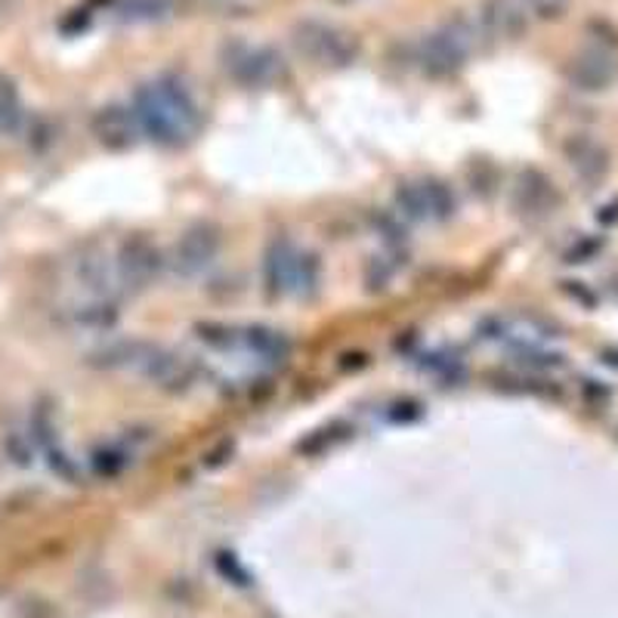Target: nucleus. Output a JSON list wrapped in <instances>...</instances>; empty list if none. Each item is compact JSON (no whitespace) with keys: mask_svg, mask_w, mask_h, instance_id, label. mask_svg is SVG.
I'll return each mask as SVG.
<instances>
[{"mask_svg":"<svg viewBox=\"0 0 618 618\" xmlns=\"http://www.w3.org/2000/svg\"><path fill=\"white\" fill-rule=\"evenodd\" d=\"M134 112L143 136L161 146H180L201 127V109L180 77H158L134 94Z\"/></svg>","mask_w":618,"mask_h":618,"instance_id":"nucleus-1","label":"nucleus"},{"mask_svg":"<svg viewBox=\"0 0 618 618\" xmlns=\"http://www.w3.org/2000/svg\"><path fill=\"white\" fill-rule=\"evenodd\" d=\"M473 47H477V25L473 22H445L443 28L430 32L421 40L418 62L424 65V72H430V75H455L458 69H464V62L470 59Z\"/></svg>","mask_w":618,"mask_h":618,"instance_id":"nucleus-2","label":"nucleus"},{"mask_svg":"<svg viewBox=\"0 0 618 618\" xmlns=\"http://www.w3.org/2000/svg\"><path fill=\"white\" fill-rule=\"evenodd\" d=\"M294 44L307 59L325 69H344L359 57V40L329 22H304L294 28Z\"/></svg>","mask_w":618,"mask_h":618,"instance_id":"nucleus-3","label":"nucleus"},{"mask_svg":"<svg viewBox=\"0 0 618 618\" xmlns=\"http://www.w3.org/2000/svg\"><path fill=\"white\" fill-rule=\"evenodd\" d=\"M226 72L245 87H270L285 75V59L272 47H232L226 53Z\"/></svg>","mask_w":618,"mask_h":618,"instance_id":"nucleus-4","label":"nucleus"},{"mask_svg":"<svg viewBox=\"0 0 618 618\" xmlns=\"http://www.w3.org/2000/svg\"><path fill=\"white\" fill-rule=\"evenodd\" d=\"M118 275L124 291H143L152 285L161 272V251L154 248L146 235H131L121 248H118Z\"/></svg>","mask_w":618,"mask_h":618,"instance_id":"nucleus-5","label":"nucleus"},{"mask_svg":"<svg viewBox=\"0 0 618 618\" xmlns=\"http://www.w3.org/2000/svg\"><path fill=\"white\" fill-rule=\"evenodd\" d=\"M72 275L75 285L84 297H99V300H115L124 291L121 275H118V263L102 251H84L72 263Z\"/></svg>","mask_w":618,"mask_h":618,"instance_id":"nucleus-6","label":"nucleus"},{"mask_svg":"<svg viewBox=\"0 0 618 618\" xmlns=\"http://www.w3.org/2000/svg\"><path fill=\"white\" fill-rule=\"evenodd\" d=\"M220 254V235L211 226H193L180 235V242L174 245V270L180 275H198L211 267Z\"/></svg>","mask_w":618,"mask_h":618,"instance_id":"nucleus-7","label":"nucleus"},{"mask_svg":"<svg viewBox=\"0 0 618 618\" xmlns=\"http://www.w3.org/2000/svg\"><path fill=\"white\" fill-rule=\"evenodd\" d=\"M198 362L193 356H183V353H171V349H154L152 359L146 362L143 374L152 381L154 386L168 390V393H186L189 386L198 381Z\"/></svg>","mask_w":618,"mask_h":618,"instance_id":"nucleus-8","label":"nucleus"},{"mask_svg":"<svg viewBox=\"0 0 618 618\" xmlns=\"http://www.w3.org/2000/svg\"><path fill=\"white\" fill-rule=\"evenodd\" d=\"M94 134H97V139L106 149L124 152V149H131V146L139 143L143 127L136 121L134 106H118L115 102V106L99 109L97 118H94Z\"/></svg>","mask_w":618,"mask_h":618,"instance_id":"nucleus-9","label":"nucleus"},{"mask_svg":"<svg viewBox=\"0 0 618 618\" xmlns=\"http://www.w3.org/2000/svg\"><path fill=\"white\" fill-rule=\"evenodd\" d=\"M297 263H300V251L291 245L288 238H275L270 248H267V257H263V285L270 291V297L291 294Z\"/></svg>","mask_w":618,"mask_h":618,"instance_id":"nucleus-10","label":"nucleus"},{"mask_svg":"<svg viewBox=\"0 0 618 618\" xmlns=\"http://www.w3.org/2000/svg\"><path fill=\"white\" fill-rule=\"evenodd\" d=\"M480 28L492 38H517L526 28V3H520V0H485L480 7Z\"/></svg>","mask_w":618,"mask_h":618,"instance_id":"nucleus-11","label":"nucleus"},{"mask_svg":"<svg viewBox=\"0 0 618 618\" xmlns=\"http://www.w3.org/2000/svg\"><path fill=\"white\" fill-rule=\"evenodd\" d=\"M514 205L517 211L526 217H544V213L554 211L557 205V193H554V183L539 171H526L517 180V189H514Z\"/></svg>","mask_w":618,"mask_h":618,"instance_id":"nucleus-12","label":"nucleus"},{"mask_svg":"<svg viewBox=\"0 0 618 618\" xmlns=\"http://www.w3.org/2000/svg\"><path fill=\"white\" fill-rule=\"evenodd\" d=\"M616 57L606 47H591L572 62V81L581 90H603L616 77Z\"/></svg>","mask_w":618,"mask_h":618,"instance_id":"nucleus-13","label":"nucleus"},{"mask_svg":"<svg viewBox=\"0 0 618 618\" xmlns=\"http://www.w3.org/2000/svg\"><path fill=\"white\" fill-rule=\"evenodd\" d=\"M154 344H146V341H115L109 347L90 353V366L97 368H146V362L152 359Z\"/></svg>","mask_w":618,"mask_h":618,"instance_id":"nucleus-14","label":"nucleus"},{"mask_svg":"<svg viewBox=\"0 0 618 618\" xmlns=\"http://www.w3.org/2000/svg\"><path fill=\"white\" fill-rule=\"evenodd\" d=\"M566 158L572 164V171L584 180V183H597L606 174L609 168V158H606V149L588 139V136H579V139H569L566 143Z\"/></svg>","mask_w":618,"mask_h":618,"instance_id":"nucleus-15","label":"nucleus"},{"mask_svg":"<svg viewBox=\"0 0 618 618\" xmlns=\"http://www.w3.org/2000/svg\"><path fill=\"white\" fill-rule=\"evenodd\" d=\"M242 347L254 353L257 359L263 362H285L291 353L288 337L279 329H270V325H251V329L242 331Z\"/></svg>","mask_w":618,"mask_h":618,"instance_id":"nucleus-16","label":"nucleus"},{"mask_svg":"<svg viewBox=\"0 0 618 618\" xmlns=\"http://www.w3.org/2000/svg\"><path fill=\"white\" fill-rule=\"evenodd\" d=\"M69 316H72V322H75L77 329L106 331L118 322V307L115 300L84 297V300H77L75 307L69 309Z\"/></svg>","mask_w":618,"mask_h":618,"instance_id":"nucleus-17","label":"nucleus"},{"mask_svg":"<svg viewBox=\"0 0 618 618\" xmlns=\"http://www.w3.org/2000/svg\"><path fill=\"white\" fill-rule=\"evenodd\" d=\"M396 213L408 220V223H424L430 220V205H427V193H424V180L421 183H403L396 195Z\"/></svg>","mask_w":618,"mask_h":618,"instance_id":"nucleus-18","label":"nucleus"},{"mask_svg":"<svg viewBox=\"0 0 618 618\" xmlns=\"http://www.w3.org/2000/svg\"><path fill=\"white\" fill-rule=\"evenodd\" d=\"M176 0H124L121 3V20L124 22H161L174 16Z\"/></svg>","mask_w":618,"mask_h":618,"instance_id":"nucleus-19","label":"nucleus"},{"mask_svg":"<svg viewBox=\"0 0 618 618\" xmlns=\"http://www.w3.org/2000/svg\"><path fill=\"white\" fill-rule=\"evenodd\" d=\"M25 124L20 90L10 77H0V134H16Z\"/></svg>","mask_w":618,"mask_h":618,"instance_id":"nucleus-20","label":"nucleus"},{"mask_svg":"<svg viewBox=\"0 0 618 618\" xmlns=\"http://www.w3.org/2000/svg\"><path fill=\"white\" fill-rule=\"evenodd\" d=\"M424 193L427 205H430V220H448L458 201H455V193L445 186L443 180H424Z\"/></svg>","mask_w":618,"mask_h":618,"instance_id":"nucleus-21","label":"nucleus"},{"mask_svg":"<svg viewBox=\"0 0 618 618\" xmlns=\"http://www.w3.org/2000/svg\"><path fill=\"white\" fill-rule=\"evenodd\" d=\"M319 260H316V254H307L300 251V263H297V272H294V288L291 294H297V297H309V294H316L319 288Z\"/></svg>","mask_w":618,"mask_h":618,"instance_id":"nucleus-22","label":"nucleus"},{"mask_svg":"<svg viewBox=\"0 0 618 618\" xmlns=\"http://www.w3.org/2000/svg\"><path fill=\"white\" fill-rule=\"evenodd\" d=\"M514 362L520 368H529V371H554V368L563 366V356L544 347H520L514 349Z\"/></svg>","mask_w":618,"mask_h":618,"instance_id":"nucleus-23","label":"nucleus"},{"mask_svg":"<svg viewBox=\"0 0 618 618\" xmlns=\"http://www.w3.org/2000/svg\"><path fill=\"white\" fill-rule=\"evenodd\" d=\"M7 455L13 458V464H20V467H28V464L35 461V448H38V440L32 436V433H10L7 436Z\"/></svg>","mask_w":618,"mask_h":618,"instance_id":"nucleus-24","label":"nucleus"},{"mask_svg":"<svg viewBox=\"0 0 618 618\" xmlns=\"http://www.w3.org/2000/svg\"><path fill=\"white\" fill-rule=\"evenodd\" d=\"M198 337L205 341V344H211V347H238V341H242V331L230 329V325H213V322H208V325H198Z\"/></svg>","mask_w":618,"mask_h":618,"instance_id":"nucleus-25","label":"nucleus"},{"mask_svg":"<svg viewBox=\"0 0 618 618\" xmlns=\"http://www.w3.org/2000/svg\"><path fill=\"white\" fill-rule=\"evenodd\" d=\"M94 467H97V473L102 477H115L118 470H124L127 467V452H121V448H99L97 455H94Z\"/></svg>","mask_w":618,"mask_h":618,"instance_id":"nucleus-26","label":"nucleus"},{"mask_svg":"<svg viewBox=\"0 0 618 618\" xmlns=\"http://www.w3.org/2000/svg\"><path fill=\"white\" fill-rule=\"evenodd\" d=\"M374 226L384 235L386 245H403L406 242V230H403V217L399 213H378Z\"/></svg>","mask_w":618,"mask_h":618,"instance_id":"nucleus-27","label":"nucleus"},{"mask_svg":"<svg viewBox=\"0 0 618 618\" xmlns=\"http://www.w3.org/2000/svg\"><path fill=\"white\" fill-rule=\"evenodd\" d=\"M522 3H526V10H529L532 16H539V20H557L563 10H566L569 0H522Z\"/></svg>","mask_w":618,"mask_h":618,"instance_id":"nucleus-28","label":"nucleus"},{"mask_svg":"<svg viewBox=\"0 0 618 618\" xmlns=\"http://www.w3.org/2000/svg\"><path fill=\"white\" fill-rule=\"evenodd\" d=\"M390 275H393V270L386 267L384 260L371 263V270H368V288H371V291H384L386 282H390Z\"/></svg>","mask_w":618,"mask_h":618,"instance_id":"nucleus-29","label":"nucleus"}]
</instances>
